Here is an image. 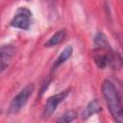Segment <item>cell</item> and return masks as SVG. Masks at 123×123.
<instances>
[{
    "label": "cell",
    "mask_w": 123,
    "mask_h": 123,
    "mask_svg": "<svg viewBox=\"0 0 123 123\" xmlns=\"http://www.w3.org/2000/svg\"><path fill=\"white\" fill-rule=\"evenodd\" d=\"M102 92L112 117L121 123L123 121L122 104L116 87L110 80H105L102 85Z\"/></svg>",
    "instance_id": "obj_1"
},
{
    "label": "cell",
    "mask_w": 123,
    "mask_h": 123,
    "mask_svg": "<svg viewBox=\"0 0 123 123\" xmlns=\"http://www.w3.org/2000/svg\"><path fill=\"white\" fill-rule=\"evenodd\" d=\"M93 60L99 68L108 66L113 61V52L104 34L98 33L94 39Z\"/></svg>",
    "instance_id": "obj_2"
},
{
    "label": "cell",
    "mask_w": 123,
    "mask_h": 123,
    "mask_svg": "<svg viewBox=\"0 0 123 123\" xmlns=\"http://www.w3.org/2000/svg\"><path fill=\"white\" fill-rule=\"evenodd\" d=\"M35 89V86L33 84H30L26 86L11 102L10 108H9V112L10 113H16L18 112L28 102L30 96L32 95L33 91Z\"/></svg>",
    "instance_id": "obj_3"
},
{
    "label": "cell",
    "mask_w": 123,
    "mask_h": 123,
    "mask_svg": "<svg viewBox=\"0 0 123 123\" xmlns=\"http://www.w3.org/2000/svg\"><path fill=\"white\" fill-rule=\"evenodd\" d=\"M32 12L27 8H19L12 19L11 20V25L14 28L28 30L31 25Z\"/></svg>",
    "instance_id": "obj_4"
},
{
    "label": "cell",
    "mask_w": 123,
    "mask_h": 123,
    "mask_svg": "<svg viewBox=\"0 0 123 123\" xmlns=\"http://www.w3.org/2000/svg\"><path fill=\"white\" fill-rule=\"evenodd\" d=\"M69 90H64L62 92H59L53 96H51L50 98H48L46 105L44 107V111H43V118H48L49 116L52 115V113L56 111L58 105L63 101V99L68 95Z\"/></svg>",
    "instance_id": "obj_5"
},
{
    "label": "cell",
    "mask_w": 123,
    "mask_h": 123,
    "mask_svg": "<svg viewBox=\"0 0 123 123\" xmlns=\"http://www.w3.org/2000/svg\"><path fill=\"white\" fill-rule=\"evenodd\" d=\"M15 50L12 45H5L0 49V74L10 65Z\"/></svg>",
    "instance_id": "obj_6"
},
{
    "label": "cell",
    "mask_w": 123,
    "mask_h": 123,
    "mask_svg": "<svg viewBox=\"0 0 123 123\" xmlns=\"http://www.w3.org/2000/svg\"><path fill=\"white\" fill-rule=\"evenodd\" d=\"M100 111H101V105H100L99 101L93 100L86 106V108L83 111V118H88L89 116L99 112Z\"/></svg>",
    "instance_id": "obj_7"
},
{
    "label": "cell",
    "mask_w": 123,
    "mask_h": 123,
    "mask_svg": "<svg viewBox=\"0 0 123 123\" xmlns=\"http://www.w3.org/2000/svg\"><path fill=\"white\" fill-rule=\"evenodd\" d=\"M65 36H66V31H65L64 29H62V30L57 31V32L47 40V42L45 43V46H47V47H52V46H55V45L61 43V42L64 39Z\"/></svg>",
    "instance_id": "obj_8"
},
{
    "label": "cell",
    "mask_w": 123,
    "mask_h": 123,
    "mask_svg": "<svg viewBox=\"0 0 123 123\" xmlns=\"http://www.w3.org/2000/svg\"><path fill=\"white\" fill-rule=\"evenodd\" d=\"M72 46H67L63 49V51L59 55V57L57 58L54 65H53V68H57L58 66H60L61 64H62L66 60H68L72 54Z\"/></svg>",
    "instance_id": "obj_9"
},
{
    "label": "cell",
    "mask_w": 123,
    "mask_h": 123,
    "mask_svg": "<svg viewBox=\"0 0 123 123\" xmlns=\"http://www.w3.org/2000/svg\"><path fill=\"white\" fill-rule=\"evenodd\" d=\"M76 116H77V113L74 111H68L59 118L58 122H71L76 118Z\"/></svg>",
    "instance_id": "obj_10"
}]
</instances>
